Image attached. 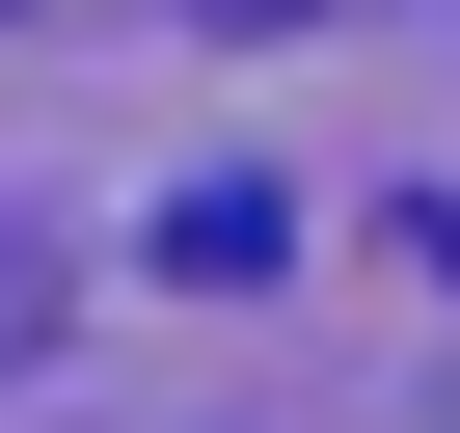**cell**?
I'll return each instance as SVG.
<instances>
[{"mask_svg":"<svg viewBox=\"0 0 460 433\" xmlns=\"http://www.w3.org/2000/svg\"><path fill=\"white\" fill-rule=\"evenodd\" d=\"M217 28H325V0H217Z\"/></svg>","mask_w":460,"mask_h":433,"instance_id":"obj_2","label":"cell"},{"mask_svg":"<svg viewBox=\"0 0 460 433\" xmlns=\"http://www.w3.org/2000/svg\"><path fill=\"white\" fill-rule=\"evenodd\" d=\"M28 325H55V271H28V244H0V352H28Z\"/></svg>","mask_w":460,"mask_h":433,"instance_id":"obj_1","label":"cell"}]
</instances>
